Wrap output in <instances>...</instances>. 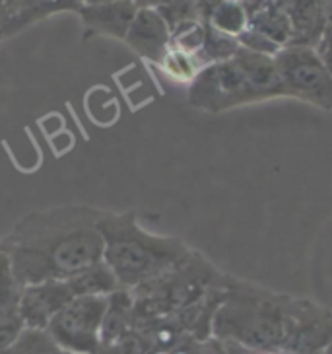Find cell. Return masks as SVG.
<instances>
[{
    "mask_svg": "<svg viewBox=\"0 0 332 354\" xmlns=\"http://www.w3.org/2000/svg\"><path fill=\"white\" fill-rule=\"evenodd\" d=\"M101 210L59 207L37 210L20 220L0 250L10 255L20 286L66 281L74 272L104 261V238L97 228Z\"/></svg>",
    "mask_w": 332,
    "mask_h": 354,
    "instance_id": "1",
    "label": "cell"
},
{
    "mask_svg": "<svg viewBox=\"0 0 332 354\" xmlns=\"http://www.w3.org/2000/svg\"><path fill=\"white\" fill-rule=\"evenodd\" d=\"M309 302L228 274L210 331L251 353L288 354Z\"/></svg>",
    "mask_w": 332,
    "mask_h": 354,
    "instance_id": "2",
    "label": "cell"
},
{
    "mask_svg": "<svg viewBox=\"0 0 332 354\" xmlns=\"http://www.w3.org/2000/svg\"><path fill=\"white\" fill-rule=\"evenodd\" d=\"M97 228L104 238L105 265L126 290L164 277L193 253L181 238L159 236L142 228L135 212H101Z\"/></svg>",
    "mask_w": 332,
    "mask_h": 354,
    "instance_id": "3",
    "label": "cell"
},
{
    "mask_svg": "<svg viewBox=\"0 0 332 354\" xmlns=\"http://www.w3.org/2000/svg\"><path fill=\"white\" fill-rule=\"evenodd\" d=\"M188 104L200 111L218 115L235 107L260 104L241 64L233 59L204 66L188 84Z\"/></svg>",
    "mask_w": 332,
    "mask_h": 354,
    "instance_id": "4",
    "label": "cell"
},
{
    "mask_svg": "<svg viewBox=\"0 0 332 354\" xmlns=\"http://www.w3.org/2000/svg\"><path fill=\"white\" fill-rule=\"evenodd\" d=\"M274 61L288 97L332 111V74L315 47L286 45Z\"/></svg>",
    "mask_w": 332,
    "mask_h": 354,
    "instance_id": "5",
    "label": "cell"
},
{
    "mask_svg": "<svg viewBox=\"0 0 332 354\" xmlns=\"http://www.w3.org/2000/svg\"><path fill=\"white\" fill-rule=\"evenodd\" d=\"M107 296H76L47 325L52 343L70 354H92L101 348L99 331Z\"/></svg>",
    "mask_w": 332,
    "mask_h": 354,
    "instance_id": "6",
    "label": "cell"
},
{
    "mask_svg": "<svg viewBox=\"0 0 332 354\" xmlns=\"http://www.w3.org/2000/svg\"><path fill=\"white\" fill-rule=\"evenodd\" d=\"M72 298V292L64 281H45L23 286L18 298V312L26 329L45 331L52 317Z\"/></svg>",
    "mask_w": 332,
    "mask_h": 354,
    "instance_id": "7",
    "label": "cell"
},
{
    "mask_svg": "<svg viewBox=\"0 0 332 354\" xmlns=\"http://www.w3.org/2000/svg\"><path fill=\"white\" fill-rule=\"evenodd\" d=\"M125 43L142 59L162 64L171 47V30L164 16L154 8H138L128 28Z\"/></svg>",
    "mask_w": 332,
    "mask_h": 354,
    "instance_id": "8",
    "label": "cell"
},
{
    "mask_svg": "<svg viewBox=\"0 0 332 354\" xmlns=\"http://www.w3.org/2000/svg\"><path fill=\"white\" fill-rule=\"evenodd\" d=\"M136 12H138V6L135 4V0H117L109 4L82 6L78 16L82 18L88 32L109 35V37L125 41Z\"/></svg>",
    "mask_w": 332,
    "mask_h": 354,
    "instance_id": "9",
    "label": "cell"
},
{
    "mask_svg": "<svg viewBox=\"0 0 332 354\" xmlns=\"http://www.w3.org/2000/svg\"><path fill=\"white\" fill-rule=\"evenodd\" d=\"M80 10H82L80 0H16L6 10L4 37H12L55 14L61 12L78 14Z\"/></svg>",
    "mask_w": 332,
    "mask_h": 354,
    "instance_id": "10",
    "label": "cell"
},
{
    "mask_svg": "<svg viewBox=\"0 0 332 354\" xmlns=\"http://www.w3.org/2000/svg\"><path fill=\"white\" fill-rule=\"evenodd\" d=\"M235 61L245 71L253 90L260 97V102L276 100V97H288L274 57L259 55V53L247 51V49L239 47V51L235 53Z\"/></svg>",
    "mask_w": 332,
    "mask_h": 354,
    "instance_id": "11",
    "label": "cell"
},
{
    "mask_svg": "<svg viewBox=\"0 0 332 354\" xmlns=\"http://www.w3.org/2000/svg\"><path fill=\"white\" fill-rule=\"evenodd\" d=\"M288 18L291 24L290 45L315 47L326 28V12L319 0H288Z\"/></svg>",
    "mask_w": 332,
    "mask_h": 354,
    "instance_id": "12",
    "label": "cell"
},
{
    "mask_svg": "<svg viewBox=\"0 0 332 354\" xmlns=\"http://www.w3.org/2000/svg\"><path fill=\"white\" fill-rule=\"evenodd\" d=\"M130 329H135V296L126 288H119L107 296V308L99 331L101 348L117 343Z\"/></svg>",
    "mask_w": 332,
    "mask_h": 354,
    "instance_id": "13",
    "label": "cell"
},
{
    "mask_svg": "<svg viewBox=\"0 0 332 354\" xmlns=\"http://www.w3.org/2000/svg\"><path fill=\"white\" fill-rule=\"evenodd\" d=\"M66 284L72 292V296H109L115 290L123 288L115 272L105 265V261L94 263L82 271L74 272L72 277L66 279Z\"/></svg>",
    "mask_w": 332,
    "mask_h": 354,
    "instance_id": "14",
    "label": "cell"
},
{
    "mask_svg": "<svg viewBox=\"0 0 332 354\" xmlns=\"http://www.w3.org/2000/svg\"><path fill=\"white\" fill-rule=\"evenodd\" d=\"M206 21L218 32L239 37L249 28V12L239 0H224L208 14Z\"/></svg>",
    "mask_w": 332,
    "mask_h": 354,
    "instance_id": "15",
    "label": "cell"
},
{
    "mask_svg": "<svg viewBox=\"0 0 332 354\" xmlns=\"http://www.w3.org/2000/svg\"><path fill=\"white\" fill-rule=\"evenodd\" d=\"M237 37H231L226 33L218 32L216 28H212L206 21V30H204V45L198 53L197 57L200 59V63L208 66L214 63H224L235 57V53L239 51Z\"/></svg>",
    "mask_w": 332,
    "mask_h": 354,
    "instance_id": "16",
    "label": "cell"
},
{
    "mask_svg": "<svg viewBox=\"0 0 332 354\" xmlns=\"http://www.w3.org/2000/svg\"><path fill=\"white\" fill-rule=\"evenodd\" d=\"M159 66L166 71L167 76H171L177 82L185 84L193 82L197 78V74L204 68V64L200 63L197 55H188V53L179 51L173 47H169L166 59L162 61Z\"/></svg>",
    "mask_w": 332,
    "mask_h": 354,
    "instance_id": "17",
    "label": "cell"
},
{
    "mask_svg": "<svg viewBox=\"0 0 332 354\" xmlns=\"http://www.w3.org/2000/svg\"><path fill=\"white\" fill-rule=\"evenodd\" d=\"M157 12L164 16L171 32H175L177 28L188 26V24L206 21L198 0H171L167 6L159 8Z\"/></svg>",
    "mask_w": 332,
    "mask_h": 354,
    "instance_id": "18",
    "label": "cell"
},
{
    "mask_svg": "<svg viewBox=\"0 0 332 354\" xmlns=\"http://www.w3.org/2000/svg\"><path fill=\"white\" fill-rule=\"evenodd\" d=\"M59 346L52 343L47 331H35V329H23L20 339L14 343L6 354H52Z\"/></svg>",
    "mask_w": 332,
    "mask_h": 354,
    "instance_id": "19",
    "label": "cell"
},
{
    "mask_svg": "<svg viewBox=\"0 0 332 354\" xmlns=\"http://www.w3.org/2000/svg\"><path fill=\"white\" fill-rule=\"evenodd\" d=\"M21 286L12 267L10 255L0 250V308L18 306Z\"/></svg>",
    "mask_w": 332,
    "mask_h": 354,
    "instance_id": "20",
    "label": "cell"
},
{
    "mask_svg": "<svg viewBox=\"0 0 332 354\" xmlns=\"http://www.w3.org/2000/svg\"><path fill=\"white\" fill-rule=\"evenodd\" d=\"M107 354H157L156 346L150 341V337L140 329H130L123 335L117 343L104 348Z\"/></svg>",
    "mask_w": 332,
    "mask_h": 354,
    "instance_id": "21",
    "label": "cell"
},
{
    "mask_svg": "<svg viewBox=\"0 0 332 354\" xmlns=\"http://www.w3.org/2000/svg\"><path fill=\"white\" fill-rule=\"evenodd\" d=\"M26 325L21 322L18 306L0 308V353L8 351L20 339Z\"/></svg>",
    "mask_w": 332,
    "mask_h": 354,
    "instance_id": "22",
    "label": "cell"
},
{
    "mask_svg": "<svg viewBox=\"0 0 332 354\" xmlns=\"http://www.w3.org/2000/svg\"><path fill=\"white\" fill-rule=\"evenodd\" d=\"M237 41L243 49L259 53V55H266V57H276L282 49L278 43L272 41L270 37L262 35V33L257 32V30H253V28H247L245 32L241 33L237 37Z\"/></svg>",
    "mask_w": 332,
    "mask_h": 354,
    "instance_id": "23",
    "label": "cell"
},
{
    "mask_svg": "<svg viewBox=\"0 0 332 354\" xmlns=\"http://www.w3.org/2000/svg\"><path fill=\"white\" fill-rule=\"evenodd\" d=\"M315 51L321 57V61L324 63V66L329 68V73L332 74V26L326 24L324 32H322V37L319 39V43L315 45Z\"/></svg>",
    "mask_w": 332,
    "mask_h": 354,
    "instance_id": "24",
    "label": "cell"
},
{
    "mask_svg": "<svg viewBox=\"0 0 332 354\" xmlns=\"http://www.w3.org/2000/svg\"><path fill=\"white\" fill-rule=\"evenodd\" d=\"M171 0H135V4L138 8H154V10H159L167 6Z\"/></svg>",
    "mask_w": 332,
    "mask_h": 354,
    "instance_id": "25",
    "label": "cell"
},
{
    "mask_svg": "<svg viewBox=\"0 0 332 354\" xmlns=\"http://www.w3.org/2000/svg\"><path fill=\"white\" fill-rule=\"evenodd\" d=\"M224 0H198V4H200V8H202V14H204V18H208V14L214 10L218 4H222Z\"/></svg>",
    "mask_w": 332,
    "mask_h": 354,
    "instance_id": "26",
    "label": "cell"
},
{
    "mask_svg": "<svg viewBox=\"0 0 332 354\" xmlns=\"http://www.w3.org/2000/svg\"><path fill=\"white\" fill-rule=\"evenodd\" d=\"M239 2L247 8V12H249V16H251L253 12H257L259 8H262L266 0H239Z\"/></svg>",
    "mask_w": 332,
    "mask_h": 354,
    "instance_id": "27",
    "label": "cell"
},
{
    "mask_svg": "<svg viewBox=\"0 0 332 354\" xmlns=\"http://www.w3.org/2000/svg\"><path fill=\"white\" fill-rule=\"evenodd\" d=\"M4 24H6V4L0 0V39H4Z\"/></svg>",
    "mask_w": 332,
    "mask_h": 354,
    "instance_id": "28",
    "label": "cell"
},
{
    "mask_svg": "<svg viewBox=\"0 0 332 354\" xmlns=\"http://www.w3.org/2000/svg\"><path fill=\"white\" fill-rule=\"evenodd\" d=\"M82 6H97V4H109V2H117V0H80Z\"/></svg>",
    "mask_w": 332,
    "mask_h": 354,
    "instance_id": "29",
    "label": "cell"
},
{
    "mask_svg": "<svg viewBox=\"0 0 332 354\" xmlns=\"http://www.w3.org/2000/svg\"><path fill=\"white\" fill-rule=\"evenodd\" d=\"M319 2H321L322 10L326 12V14H329V12L332 10V0H319Z\"/></svg>",
    "mask_w": 332,
    "mask_h": 354,
    "instance_id": "30",
    "label": "cell"
},
{
    "mask_svg": "<svg viewBox=\"0 0 332 354\" xmlns=\"http://www.w3.org/2000/svg\"><path fill=\"white\" fill-rule=\"evenodd\" d=\"M322 354H332V341L329 343V346H326V348L322 351Z\"/></svg>",
    "mask_w": 332,
    "mask_h": 354,
    "instance_id": "31",
    "label": "cell"
},
{
    "mask_svg": "<svg viewBox=\"0 0 332 354\" xmlns=\"http://www.w3.org/2000/svg\"><path fill=\"white\" fill-rule=\"evenodd\" d=\"M2 2H4V4H6V10H8V8H10L12 4H14V2H16V0H2Z\"/></svg>",
    "mask_w": 332,
    "mask_h": 354,
    "instance_id": "32",
    "label": "cell"
},
{
    "mask_svg": "<svg viewBox=\"0 0 332 354\" xmlns=\"http://www.w3.org/2000/svg\"><path fill=\"white\" fill-rule=\"evenodd\" d=\"M326 24H329V26H332V10L326 14Z\"/></svg>",
    "mask_w": 332,
    "mask_h": 354,
    "instance_id": "33",
    "label": "cell"
},
{
    "mask_svg": "<svg viewBox=\"0 0 332 354\" xmlns=\"http://www.w3.org/2000/svg\"><path fill=\"white\" fill-rule=\"evenodd\" d=\"M52 354H70V353H66V351H63V348H57Z\"/></svg>",
    "mask_w": 332,
    "mask_h": 354,
    "instance_id": "34",
    "label": "cell"
},
{
    "mask_svg": "<svg viewBox=\"0 0 332 354\" xmlns=\"http://www.w3.org/2000/svg\"><path fill=\"white\" fill-rule=\"evenodd\" d=\"M92 354H107V353H105L104 348H99V351H95V353H92Z\"/></svg>",
    "mask_w": 332,
    "mask_h": 354,
    "instance_id": "35",
    "label": "cell"
}]
</instances>
